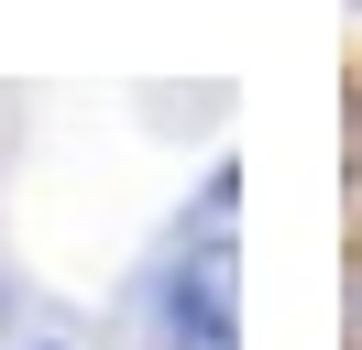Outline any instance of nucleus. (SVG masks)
Wrapping results in <instances>:
<instances>
[{
  "mask_svg": "<svg viewBox=\"0 0 362 350\" xmlns=\"http://www.w3.org/2000/svg\"><path fill=\"white\" fill-rule=\"evenodd\" d=\"M242 252H230V175L209 186V230H198V262H176V296H165V318H176L187 350H242Z\"/></svg>",
  "mask_w": 362,
  "mask_h": 350,
  "instance_id": "obj_1",
  "label": "nucleus"
}]
</instances>
